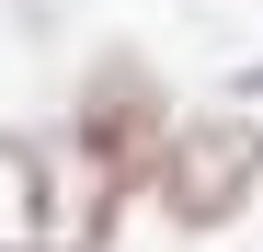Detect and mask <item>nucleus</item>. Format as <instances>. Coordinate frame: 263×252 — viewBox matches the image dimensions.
<instances>
[{
  "label": "nucleus",
  "instance_id": "obj_1",
  "mask_svg": "<svg viewBox=\"0 0 263 252\" xmlns=\"http://www.w3.org/2000/svg\"><path fill=\"white\" fill-rule=\"evenodd\" d=\"M149 195L172 229H229L263 195V115H172L149 149Z\"/></svg>",
  "mask_w": 263,
  "mask_h": 252
},
{
  "label": "nucleus",
  "instance_id": "obj_2",
  "mask_svg": "<svg viewBox=\"0 0 263 252\" xmlns=\"http://www.w3.org/2000/svg\"><path fill=\"white\" fill-rule=\"evenodd\" d=\"M58 241V184L34 138H0V252H46Z\"/></svg>",
  "mask_w": 263,
  "mask_h": 252
}]
</instances>
